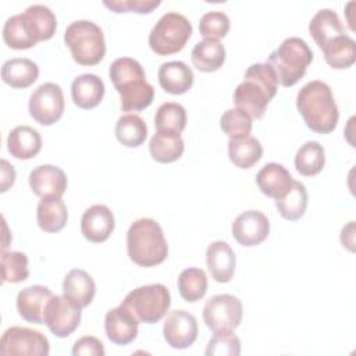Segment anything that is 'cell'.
<instances>
[{"instance_id": "27", "label": "cell", "mask_w": 356, "mask_h": 356, "mask_svg": "<svg viewBox=\"0 0 356 356\" xmlns=\"http://www.w3.org/2000/svg\"><path fill=\"white\" fill-rule=\"evenodd\" d=\"M38 225L44 232L61 231L68 220V211L61 197H43L36 209Z\"/></svg>"}, {"instance_id": "22", "label": "cell", "mask_w": 356, "mask_h": 356, "mask_svg": "<svg viewBox=\"0 0 356 356\" xmlns=\"http://www.w3.org/2000/svg\"><path fill=\"white\" fill-rule=\"evenodd\" d=\"M71 96L79 108L90 110L100 104L104 96V83L95 74L78 75L71 83Z\"/></svg>"}, {"instance_id": "6", "label": "cell", "mask_w": 356, "mask_h": 356, "mask_svg": "<svg viewBox=\"0 0 356 356\" xmlns=\"http://www.w3.org/2000/svg\"><path fill=\"white\" fill-rule=\"evenodd\" d=\"M64 42L72 58L79 65H96L106 54V42L102 28L88 19L71 22L64 32Z\"/></svg>"}, {"instance_id": "8", "label": "cell", "mask_w": 356, "mask_h": 356, "mask_svg": "<svg viewBox=\"0 0 356 356\" xmlns=\"http://www.w3.org/2000/svg\"><path fill=\"white\" fill-rule=\"evenodd\" d=\"M192 35L189 19L175 11L159 18L149 33V46L157 56H170L181 51Z\"/></svg>"}, {"instance_id": "24", "label": "cell", "mask_w": 356, "mask_h": 356, "mask_svg": "<svg viewBox=\"0 0 356 356\" xmlns=\"http://www.w3.org/2000/svg\"><path fill=\"white\" fill-rule=\"evenodd\" d=\"M157 76L160 86L171 95L186 93L193 85V72L184 61L163 63Z\"/></svg>"}, {"instance_id": "37", "label": "cell", "mask_w": 356, "mask_h": 356, "mask_svg": "<svg viewBox=\"0 0 356 356\" xmlns=\"http://www.w3.org/2000/svg\"><path fill=\"white\" fill-rule=\"evenodd\" d=\"M154 125L157 131L181 134L186 127V110L179 103H163L156 111Z\"/></svg>"}, {"instance_id": "20", "label": "cell", "mask_w": 356, "mask_h": 356, "mask_svg": "<svg viewBox=\"0 0 356 356\" xmlns=\"http://www.w3.org/2000/svg\"><path fill=\"white\" fill-rule=\"evenodd\" d=\"M256 184L260 192L273 199L284 197L292 188L291 172L278 163H267L256 175Z\"/></svg>"}, {"instance_id": "43", "label": "cell", "mask_w": 356, "mask_h": 356, "mask_svg": "<svg viewBox=\"0 0 356 356\" xmlns=\"http://www.w3.org/2000/svg\"><path fill=\"white\" fill-rule=\"evenodd\" d=\"M103 4L113 13H138L149 14L157 8L160 0H104Z\"/></svg>"}, {"instance_id": "35", "label": "cell", "mask_w": 356, "mask_h": 356, "mask_svg": "<svg viewBox=\"0 0 356 356\" xmlns=\"http://www.w3.org/2000/svg\"><path fill=\"white\" fill-rule=\"evenodd\" d=\"M307 199L306 186L302 182L293 179L289 192L284 197L275 200V207L281 217L289 221H296L303 217L307 207Z\"/></svg>"}, {"instance_id": "33", "label": "cell", "mask_w": 356, "mask_h": 356, "mask_svg": "<svg viewBox=\"0 0 356 356\" xmlns=\"http://www.w3.org/2000/svg\"><path fill=\"white\" fill-rule=\"evenodd\" d=\"M115 136L121 145L127 147H138L146 140V122L138 114H124L115 124Z\"/></svg>"}, {"instance_id": "1", "label": "cell", "mask_w": 356, "mask_h": 356, "mask_svg": "<svg viewBox=\"0 0 356 356\" xmlns=\"http://www.w3.org/2000/svg\"><path fill=\"white\" fill-rule=\"evenodd\" d=\"M108 76L120 93L122 111H142L152 104L154 88L146 81L145 70L135 58H115L110 65Z\"/></svg>"}, {"instance_id": "13", "label": "cell", "mask_w": 356, "mask_h": 356, "mask_svg": "<svg viewBox=\"0 0 356 356\" xmlns=\"http://www.w3.org/2000/svg\"><path fill=\"white\" fill-rule=\"evenodd\" d=\"M231 231L239 245L250 248L266 241L270 232V221L259 210H246L234 220Z\"/></svg>"}, {"instance_id": "10", "label": "cell", "mask_w": 356, "mask_h": 356, "mask_svg": "<svg viewBox=\"0 0 356 356\" xmlns=\"http://www.w3.org/2000/svg\"><path fill=\"white\" fill-rule=\"evenodd\" d=\"M50 352L49 339L36 330L28 327H10L4 331L0 339V355H26V356H47Z\"/></svg>"}, {"instance_id": "41", "label": "cell", "mask_w": 356, "mask_h": 356, "mask_svg": "<svg viewBox=\"0 0 356 356\" xmlns=\"http://www.w3.org/2000/svg\"><path fill=\"white\" fill-rule=\"evenodd\" d=\"M229 18L222 11H209L199 21V32L204 39L218 40L229 31Z\"/></svg>"}, {"instance_id": "44", "label": "cell", "mask_w": 356, "mask_h": 356, "mask_svg": "<svg viewBox=\"0 0 356 356\" xmlns=\"http://www.w3.org/2000/svg\"><path fill=\"white\" fill-rule=\"evenodd\" d=\"M71 353L74 356H79V355H92V356H103L104 352V346L103 343L96 338V337H82L79 338L74 346Z\"/></svg>"}, {"instance_id": "21", "label": "cell", "mask_w": 356, "mask_h": 356, "mask_svg": "<svg viewBox=\"0 0 356 356\" xmlns=\"http://www.w3.org/2000/svg\"><path fill=\"white\" fill-rule=\"evenodd\" d=\"M4 43L15 50L33 47L39 40L32 22L25 13L10 17L3 26Z\"/></svg>"}, {"instance_id": "39", "label": "cell", "mask_w": 356, "mask_h": 356, "mask_svg": "<svg viewBox=\"0 0 356 356\" xmlns=\"http://www.w3.org/2000/svg\"><path fill=\"white\" fill-rule=\"evenodd\" d=\"M1 268L3 282L18 284L29 277L28 257L22 252L1 250Z\"/></svg>"}, {"instance_id": "2", "label": "cell", "mask_w": 356, "mask_h": 356, "mask_svg": "<svg viewBox=\"0 0 356 356\" xmlns=\"http://www.w3.org/2000/svg\"><path fill=\"white\" fill-rule=\"evenodd\" d=\"M296 107L313 132L325 135L337 128L339 111L332 90L325 82H307L298 92Z\"/></svg>"}, {"instance_id": "18", "label": "cell", "mask_w": 356, "mask_h": 356, "mask_svg": "<svg viewBox=\"0 0 356 356\" xmlns=\"http://www.w3.org/2000/svg\"><path fill=\"white\" fill-rule=\"evenodd\" d=\"M51 296V291L44 285L26 286L17 295V310L28 323L43 324L44 307Z\"/></svg>"}, {"instance_id": "16", "label": "cell", "mask_w": 356, "mask_h": 356, "mask_svg": "<svg viewBox=\"0 0 356 356\" xmlns=\"http://www.w3.org/2000/svg\"><path fill=\"white\" fill-rule=\"evenodd\" d=\"M115 220L111 210L104 204H93L81 218V232L89 242L100 243L108 239L114 231Z\"/></svg>"}, {"instance_id": "40", "label": "cell", "mask_w": 356, "mask_h": 356, "mask_svg": "<svg viewBox=\"0 0 356 356\" xmlns=\"http://www.w3.org/2000/svg\"><path fill=\"white\" fill-rule=\"evenodd\" d=\"M220 127L229 139H241L249 136L252 131V117L241 108H229L221 115Z\"/></svg>"}, {"instance_id": "29", "label": "cell", "mask_w": 356, "mask_h": 356, "mask_svg": "<svg viewBox=\"0 0 356 356\" xmlns=\"http://www.w3.org/2000/svg\"><path fill=\"white\" fill-rule=\"evenodd\" d=\"M185 145L181 134L156 131L149 142V152L153 160L157 163L177 161L184 153Z\"/></svg>"}, {"instance_id": "5", "label": "cell", "mask_w": 356, "mask_h": 356, "mask_svg": "<svg viewBox=\"0 0 356 356\" xmlns=\"http://www.w3.org/2000/svg\"><path fill=\"white\" fill-rule=\"evenodd\" d=\"M313 61V51L309 44L296 36L286 38L270 53L267 64L273 68L280 85L289 88L299 82Z\"/></svg>"}, {"instance_id": "17", "label": "cell", "mask_w": 356, "mask_h": 356, "mask_svg": "<svg viewBox=\"0 0 356 356\" xmlns=\"http://www.w3.org/2000/svg\"><path fill=\"white\" fill-rule=\"evenodd\" d=\"M139 321L121 305L110 309L104 317L107 338L115 345H128L138 337Z\"/></svg>"}, {"instance_id": "36", "label": "cell", "mask_w": 356, "mask_h": 356, "mask_svg": "<svg viewBox=\"0 0 356 356\" xmlns=\"http://www.w3.org/2000/svg\"><path fill=\"white\" fill-rule=\"evenodd\" d=\"M177 284L181 298L189 303L200 300L207 292V275L202 268L189 267L182 270Z\"/></svg>"}, {"instance_id": "12", "label": "cell", "mask_w": 356, "mask_h": 356, "mask_svg": "<svg viewBox=\"0 0 356 356\" xmlns=\"http://www.w3.org/2000/svg\"><path fill=\"white\" fill-rule=\"evenodd\" d=\"M81 323V307L65 295H53L43 313V324L58 338L71 335Z\"/></svg>"}, {"instance_id": "28", "label": "cell", "mask_w": 356, "mask_h": 356, "mask_svg": "<svg viewBox=\"0 0 356 356\" xmlns=\"http://www.w3.org/2000/svg\"><path fill=\"white\" fill-rule=\"evenodd\" d=\"M39 76V67L29 58L14 57L4 61L1 67L3 81L15 89H24L36 82Z\"/></svg>"}, {"instance_id": "9", "label": "cell", "mask_w": 356, "mask_h": 356, "mask_svg": "<svg viewBox=\"0 0 356 356\" xmlns=\"http://www.w3.org/2000/svg\"><path fill=\"white\" fill-rule=\"evenodd\" d=\"M242 302L228 293L211 296L203 307V320L213 332L234 331L242 321Z\"/></svg>"}, {"instance_id": "26", "label": "cell", "mask_w": 356, "mask_h": 356, "mask_svg": "<svg viewBox=\"0 0 356 356\" xmlns=\"http://www.w3.org/2000/svg\"><path fill=\"white\" fill-rule=\"evenodd\" d=\"M309 32L317 46L323 49L328 42L345 33L338 14L331 8L318 10L309 22Z\"/></svg>"}, {"instance_id": "11", "label": "cell", "mask_w": 356, "mask_h": 356, "mask_svg": "<svg viewBox=\"0 0 356 356\" xmlns=\"http://www.w3.org/2000/svg\"><path fill=\"white\" fill-rule=\"evenodd\" d=\"M65 102L64 93L60 85L54 82H46L38 86L28 103L31 117L40 125H53L64 113Z\"/></svg>"}, {"instance_id": "31", "label": "cell", "mask_w": 356, "mask_h": 356, "mask_svg": "<svg viewBox=\"0 0 356 356\" xmlns=\"http://www.w3.org/2000/svg\"><path fill=\"white\" fill-rule=\"evenodd\" d=\"M321 50L327 64L331 68L345 70L355 64V60H356L355 40L346 33L332 39Z\"/></svg>"}, {"instance_id": "42", "label": "cell", "mask_w": 356, "mask_h": 356, "mask_svg": "<svg viewBox=\"0 0 356 356\" xmlns=\"http://www.w3.org/2000/svg\"><path fill=\"white\" fill-rule=\"evenodd\" d=\"M204 353L207 356H238L241 355V339L232 331L214 332Z\"/></svg>"}, {"instance_id": "14", "label": "cell", "mask_w": 356, "mask_h": 356, "mask_svg": "<svg viewBox=\"0 0 356 356\" xmlns=\"http://www.w3.org/2000/svg\"><path fill=\"white\" fill-rule=\"evenodd\" d=\"M197 321L186 310L171 312L163 327V335L167 343L174 349H186L197 338Z\"/></svg>"}, {"instance_id": "45", "label": "cell", "mask_w": 356, "mask_h": 356, "mask_svg": "<svg viewBox=\"0 0 356 356\" xmlns=\"http://www.w3.org/2000/svg\"><path fill=\"white\" fill-rule=\"evenodd\" d=\"M15 181V170L7 160H1V192H6Z\"/></svg>"}, {"instance_id": "3", "label": "cell", "mask_w": 356, "mask_h": 356, "mask_svg": "<svg viewBox=\"0 0 356 356\" xmlns=\"http://www.w3.org/2000/svg\"><path fill=\"white\" fill-rule=\"evenodd\" d=\"M277 89L278 81L273 68L267 63L252 64L234 92V104L252 118H261Z\"/></svg>"}, {"instance_id": "25", "label": "cell", "mask_w": 356, "mask_h": 356, "mask_svg": "<svg viewBox=\"0 0 356 356\" xmlns=\"http://www.w3.org/2000/svg\"><path fill=\"white\" fill-rule=\"evenodd\" d=\"M7 147L13 157L18 160H29L42 149L40 134L28 125H18L8 134Z\"/></svg>"}, {"instance_id": "46", "label": "cell", "mask_w": 356, "mask_h": 356, "mask_svg": "<svg viewBox=\"0 0 356 356\" xmlns=\"http://www.w3.org/2000/svg\"><path fill=\"white\" fill-rule=\"evenodd\" d=\"M341 242L343 248H348L350 252L355 250V221H349L341 231Z\"/></svg>"}, {"instance_id": "4", "label": "cell", "mask_w": 356, "mask_h": 356, "mask_svg": "<svg viewBox=\"0 0 356 356\" xmlns=\"http://www.w3.org/2000/svg\"><path fill=\"white\" fill-rule=\"evenodd\" d=\"M127 252L140 267L163 263L168 254V245L160 224L153 218L135 220L127 232Z\"/></svg>"}, {"instance_id": "23", "label": "cell", "mask_w": 356, "mask_h": 356, "mask_svg": "<svg viewBox=\"0 0 356 356\" xmlns=\"http://www.w3.org/2000/svg\"><path fill=\"white\" fill-rule=\"evenodd\" d=\"M63 292L71 302L83 309L92 303L96 293V284L89 273L74 268L64 277Z\"/></svg>"}, {"instance_id": "19", "label": "cell", "mask_w": 356, "mask_h": 356, "mask_svg": "<svg viewBox=\"0 0 356 356\" xmlns=\"http://www.w3.org/2000/svg\"><path fill=\"white\" fill-rule=\"evenodd\" d=\"M206 263L211 278L217 282H229L235 273L236 257L232 248L224 241H214L207 246Z\"/></svg>"}, {"instance_id": "15", "label": "cell", "mask_w": 356, "mask_h": 356, "mask_svg": "<svg viewBox=\"0 0 356 356\" xmlns=\"http://www.w3.org/2000/svg\"><path fill=\"white\" fill-rule=\"evenodd\" d=\"M29 186L40 199L53 196L61 197L67 189V177L60 167L42 164L31 171Z\"/></svg>"}, {"instance_id": "34", "label": "cell", "mask_w": 356, "mask_h": 356, "mask_svg": "<svg viewBox=\"0 0 356 356\" xmlns=\"http://www.w3.org/2000/svg\"><path fill=\"white\" fill-rule=\"evenodd\" d=\"M324 164V147L316 140L305 142L295 154V167L300 175L313 177L323 170Z\"/></svg>"}, {"instance_id": "7", "label": "cell", "mask_w": 356, "mask_h": 356, "mask_svg": "<svg viewBox=\"0 0 356 356\" xmlns=\"http://www.w3.org/2000/svg\"><path fill=\"white\" fill-rule=\"evenodd\" d=\"M139 323L154 324L161 320L171 306V295L165 285L150 284L132 289L121 302Z\"/></svg>"}, {"instance_id": "30", "label": "cell", "mask_w": 356, "mask_h": 356, "mask_svg": "<svg viewBox=\"0 0 356 356\" xmlns=\"http://www.w3.org/2000/svg\"><path fill=\"white\" fill-rule=\"evenodd\" d=\"M192 64L202 72H214L225 61V47L220 40L204 39L197 42L191 53Z\"/></svg>"}, {"instance_id": "32", "label": "cell", "mask_w": 356, "mask_h": 356, "mask_svg": "<svg viewBox=\"0 0 356 356\" xmlns=\"http://www.w3.org/2000/svg\"><path fill=\"white\" fill-rule=\"evenodd\" d=\"M228 156L231 163L239 168L253 167L263 156L260 142L253 136L228 140Z\"/></svg>"}, {"instance_id": "38", "label": "cell", "mask_w": 356, "mask_h": 356, "mask_svg": "<svg viewBox=\"0 0 356 356\" xmlns=\"http://www.w3.org/2000/svg\"><path fill=\"white\" fill-rule=\"evenodd\" d=\"M25 14L32 22L39 42L53 38L57 28V18L47 6L32 4L25 10Z\"/></svg>"}]
</instances>
